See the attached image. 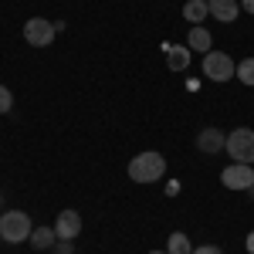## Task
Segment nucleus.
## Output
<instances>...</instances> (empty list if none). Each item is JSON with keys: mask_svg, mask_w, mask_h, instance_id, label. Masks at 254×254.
Returning <instances> with one entry per match:
<instances>
[{"mask_svg": "<svg viewBox=\"0 0 254 254\" xmlns=\"http://www.w3.org/2000/svg\"><path fill=\"white\" fill-rule=\"evenodd\" d=\"M163 176H166V156L156 149H146V153L129 159V180L132 183H156Z\"/></svg>", "mask_w": 254, "mask_h": 254, "instance_id": "1", "label": "nucleus"}, {"mask_svg": "<svg viewBox=\"0 0 254 254\" xmlns=\"http://www.w3.org/2000/svg\"><path fill=\"white\" fill-rule=\"evenodd\" d=\"M31 231H34V224H31V217L24 214V210H3V214H0V237H3L7 244H24V241H31Z\"/></svg>", "mask_w": 254, "mask_h": 254, "instance_id": "2", "label": "nucleus"}, {"mask_svg": "<svg viewBox=\"0 0 254 254\" xmlns=\"http://www.w3.org/2000/svg\"><path fill=\"white\" fill-rule=\"evenodd\" d=\"M203 75L210 81H217V85H224V81H231L237 75V64H234V58L227 55V51H207L203 55Z\"/></svg>", "mask_w": 254, "mask_h": 254, "instance_id": "3", "label": "nucleus"}, {"mask_svg": "<svg viewBox=\"0 0 254 254\" xmlns=\"http://www.w3.org/2000/svg\"><path fill=\"white\" fill-rule=\"evenodd\" d=\"M227 156L234 163H254V129L237 126L227 132Z\"/></svg>", "mask_w": 254, "mask_h": 254, "instance_id": "4", "label": "nucleus"}, {"mask_svg": "<svg viewBox=\"0 0 254 254\" xmlns=\"http://www.w3.org/2000/svg\"><path fill=\"white\" fill-rule=\"evenodd\" d=\"M55 34H58V27H55L51 20H44V17L24 20V41H27L31 48H51Z\"/></svg>", "mask_w": 254, "mask_h": 254, "instance_id": "5", "label": "nucleus"}, {"mask_svg": "<svg viewBox=\"0 0 254 254\" xmlns=\"http://www.w3.org/2000/svg\"><path fill=\"white\" fill-rule=\"evenodd\" d=\"M220 183L227 190H251L254 187V166L251 163H231L224 173H220Z\"/></svg>", "mask_w": 254, "mask_h": 254, "instance_id": "6", "label": "nucleus"}, {"mask_svg": "<svg viewBox=\"0 0 254 254\" xmlns=\"http://www.w3.org/2000/svg\"><path fill=\"white\" fill-rule=\"evenodd\" d=\"M196 149H200V153H207V156L224 153V149H227V136H224V129H217V126L200 129V136H196Z\"/></svg>", "mask_w": 254, "mask_h": 254, "instance_id": "7", "label": "nucleus"}, {"mask_svg": "<svg viewBox=\"0 0 254 254\" xmlns=\"http://www.w3.org/2000/svg\"><path fill=\"white\" fill-rule=\"evenodd\" d=\"M55 234H58V241H75L81 234V214L78 210H61L55 217Z\"/></svg>", "mask_w": 254, "mask_h": 254, "instance_id": "8", "label": "nucleus"}, {"mask_svg": "<svg viewBox=\"0 0 254 254\" xmlns=\"http://www.w3.org/2000/svg\"><path fill=\"white\" fill-rule=\"evenodd\" d=\"M207 7H210V17L220 20V24H234L237 14H241L237 0H207Z\"/></svg>", "mask_w": 254, "mask_h": 254, "instance_id": "9", "label": "nucleus"}, {"mask_svg": "<svg viewBox=\"0 0 254 254\" xmlns=\"http://www.w3.org/2000/svg\"><path fill=\"white\" fill-rule=\"evenodd\" d=\"M187 48H190V51H200V55L214 51V38H210V31H207L203 24L190 27V34H187Z\"/></svg>", "mask_w": 254, "mask_h": 254, "instance_id": "10", "label": "nucleus"}, {"mask_svg": "<svg viewBox=\"0 0 254 254\" xmlns=\"http://www.w3.org/2000/svg\"><path fill=\"white\" fill-rule=\"evenodd\" d=\"M190 48L187 44H166V64H170V71H187L190 68Z\"/></svg>", "mask_w": 254, "mask_h": 254, "instance_id": "11", "label": "nucleus"}, {"mask_svg": "<svg viewBox=\"0 0 254 254\" xmlns=\"http://www.w3.org/2000/svg\"><path fill=\"white\" fill-rule=\"evenodd\" d=\"M55 244H58L55 227H38V231H31V248H34V251H51Z\"/></svg>", "mask_w": 254, "mask_h": 254, "instance_id": "12", "label": "nucleus"}, {"mask_svg": "<svg viewBox=\"0 0 254 254\" xmlns=\"http://www.w3.org/2000/svg\"><path fill=\"white\" fill-rule=\"evenodd\" d=\"M183 17L190 20V24H200V20H207L210 17V7H207V0H187L183 3Z\"/></svg>", "mask_w": 254, "mask_h": 254, "instance_id": "13", "label": "nucleus"}, {"mask_svg": "<svg viewBox=\"0 0 254 254\" xmlns=\"http://www.w3.org/2000/svg\"><path fill=\"white\" fill-rule=\"evenodd\" d=\"M166 254H193L190 237L183 234V231H173V234L166 237Z\"/></svg>", "mask_w": 254, "mask_h": 254, "instance_id": "14", "label": "nucleus"}, {"mask_svg": "<svg viewBox=\"0 0 254 254\" xmlns=\"http://www.w3.org/2000/svg\"><path fill=\"white\" fill-rule=\"evenodd\" d=\"M241 85H248V88H254V58H244L241 64H237V75H234Z\"/></svg>", "mask_w": 254, "mask_h": 254, "instance_id": "15", "label": "nucleus"}, {"mask_svg": "<svg viewBox=\"0 0 254 254\" xmlns=\"http://www.w3.org/2000/svg\"><path fill=\"white\" fill-rule=\"evenodd\" d=\"M10 105H14L10 88H7V85H0V116H3V112H10Z\"/></svg>", "mask_w": 254, "mask_h": 254, "instance_id": "16", "label": "nucleus"}, {"mask_svg": "<svg viewBox=\"0 0 254 254\" xmlns=\"http://www.w3.org/2000/svg\"><path fill=\"white\" fill-rule=\"evenodd\" d=\"M193 254H224L217 244H200V248H193Z\"/></svg>", "mask_w": 254, "mask_h": 254, "instance_id": "17", "label": "nucleus"}, {"mask_svg": "<svg viewBox=\"0 0 254 254\" xmlns=\"http://www.w3.org/2000/svg\"><path fill=\"white\" fill-rule=\"evenodd\" d=\"M51 251H55V254H71V241H58Z\"/></svg>", "mask_w": 254, "mask_h": 254, "instance_id": "18", "label": "nucleus"}, {"mask_svg": "<svg viewBox=\"0 0 254 254\" xmlns=\"http://www.w3.org/2000/svg\"><path fill=\"white\" fill-rule=\"evenodd\" d=\"M244 248H248V254H254V231L248 234V241H244Z\"/></svg>", "mask_w": 254, "mask_h": 254, "instance_id": "19", "label": "nucleus"}, {"mask_svg": "<svg viewBox=\"0 0 254 254\" xmlns=\"http://www.w3.org/2000/svg\"><path fill=\"white\" fill-rule=\"evenodd\" d=\"M241 10H248V14H254V0H241Z\"/></svg>", "mask_w": 254, "mask_h": 254, "instance_id": "20", "label": "nucleus"}, {"mask_svg": "<svg viewBox=\"0 0 254 254\" xmlns=\"http://www.w3.org/2000/svg\"><path fill=\"white\" fill-rule=\"evenodd\" d=\"M149 254H166V251H149Z\"/></svg>", "mask_w": 254, "mask_h": 254, "instance_id": "21", "label": "nucleus"}]
</instances>
